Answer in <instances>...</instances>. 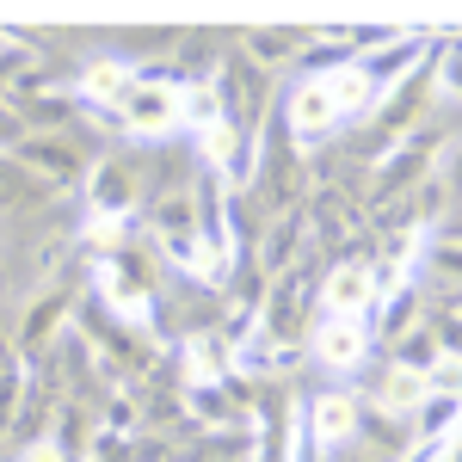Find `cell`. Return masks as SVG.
Listing matches in <instances>:
<instances>
[{
	"label": "cell",
	"instance_id": "1",
	"mask_svg": "<svg viewBox=\"0 0 462 462\" xmlns=\"http://www.w3.org/2000/svg\"><path fill=\"white\" fill-rule=\"evenodd\" d=\"M111 117H117V130L136 136V143H167L179 130V80L173 74H136Z\"/></svg>",
	"mask_w": 462,
	"mask_h": 462
},
{
	"label": "cell",
	"instance_id": "2",
	"mask_svg": "<svg viewBox=\"0 0 462 462\" xmlns=\"http://www.w3.org/2000/svg\"><path fill=\"white\" fill-rule=\"evenodd\" d=\"M143 185H148V173L136 167V161H124V154L93 161V173H87V222L130 216L136 204H143Z\"/></svg>",
	"mask_w": 462,
	"mask_h": 462
},
{
	"label": "cell",
	"instance_id": "3",
	"mask_svg": "<svg viewBox=\"0 0 462 462\" xmlns=\"http://www.w3.org/2000/svg\"><path fill=\"white\" fill-rule=\"evenodd\" d=\"M302 431H309V444H315L320 457H333V450H346L357 431H364V401L352 389H320L302 407Z\"/></svg>",
	"mask_w": 462,
	"mask_h": 462
},
{
	"label": "cell",
	"instance_id": "4",
	"mask_svg": "<svg viewBox=\"0 0 462 462\" xmlns=\"http://www.w3.org/2000/svg\"><path fill=\"white\" fill-rule=\"evenodd\" d=\"M376 352V333H370V320H320L309 327V357H315L320 370H333V376H352L364 370Z\"/></svg>",
	"mask_w": 462,
	"mask_h": 462
},
{
	"label": "cell",
	"instance_id": "5",
	"mask_svg": "<svg viewBox=\"0 0 462 462\" xmlns=\"http://www.w3.org/2000/svg\"><path fill=\"white\" fill-rule=\"evenodd\" d=\"M376 278H370V265L364 259H346V265H333L327 272V284H315V309L320 320H370L376 315Z\"/></svg>",
	"mask_w": 462,
	"mask_h": 462
},
{
	"label": "cell",
	"instance_id": "6",
	"mask_svg": "<svg viewBox=\"0 0 462 462\" xmlns=\"http://www.w3.org/2000/svg\"><path fill=\"white\" fill-rule=\"evenodd\" d=\"M333 130H339V111H333V99H327V87H320L315 74H302V80L284 93V136L296 148H320Z\"/></svg>",
	"mask_w": 462,
	"mask_h": 462
},
{
	"label": "cell",
	"instance_id": "7",
	"mask_svg": "<svg viewBox=\"0 0 462 462\" xmlns=\"http://www.w3.org/2000/svg\"><path fill=\"white\" fill-rule=\"evenodd\" d=\"M320 87H327V99H333V111H339V124H352V117H370V111L383 106V93H376V80L364 74V62H339V69L315 74Z\"/></svg>",
	"mask_w": 462,
	"mask_h": 462
},
{
	"label": "cell",
	"instance_id": "8",
	"mask_svg": "<svg viewBox=\"0 0 462 462\" xmlns=\"http://www.w3.org/2000/svg\"><path fill=\"white\" fill-rule=\"evenodd\" d=\"M130 80H136V62L130 56H93L87 69H80V106L87 111H117V99L130 93Z\"/></svg>",
	"mask_w": 462,
	"mask_h": 462
},
{
	"label": "cell",
	"instance_id": "9",
	"mask_svg": "<svg viewBox=\"0 0 462 462\" xmlns=\"http://www.w3.org/2000/svg\"><path fill=\"white\" fill-rule=\"evenodd\" d=\"M426 394H431L426 370H413V364H389V370L376 376V413H389V420H413V413L426 407Z\"/></svg>",
	"mask_w": 462,
	"mask_h": 462
},
{
	"label": "cell",
	"instance_id": "10",
	"mask_svg": "<svg viewBox=\"0 0 462 462\" xmlns=\"http://www.w3.org/2000/svg\"><path fill=\"white\" fill-rule=\"evenodd\" d=\"M69 309H74V284H56V290H43L32 309L19 315V346L25 352H43L62 327H69Z\"/></svg>",
	"mask_w": 462,
	"mask_h": 462
},
{
	"label": "cell",
	"instance_id": "11",
	"mask_svg": "<svg viewBox=\"0 0 462 462\" xmlns=\"http://www.w3.org/2000/svg\"><path fill=\"white\" fill-rule=\"evenodd\" d=\"M210 124H228V117H222L216 80L210 74H185V80H179V130L198 136V130H210Z\"/></svg>",
	"mask_w": 462,
	"mask_h": 462
},
{
	"label": "cell",
	"instance_id": "12",
	"mask_svg": "<svg viewBox=\"0 0 462 462\" xmlns=\"http://www.w3.org/2000/svg\"><path fill=\"white\" fill-rule=\"evenodd\" d=\"M302 43H309V32H296V25H265V32H241V56L265 74L272 62H296Z\"/></svg>",
	"mask_w": 462,
	"mask_h": 462
},
{
	"label": "cell",
	"instance_id": "13",
	"mask_svg": "<svg viewBox=\"0 0 462 462\" xmlns=\"http://www.w3.org/2000/svg\"><path fill=\"white\" fill-rule=\"evenodd\" d=\"M235 148H241V130H235V124H210V130H198V136H191V154H198V161L210 167V179L228 173Z\"/></svg>",
	"mask_w": 462,
	"mask_h": 462
},
{
	"label": "cell",
	"instance_id": "14",
	"mask_svg": "<svg viewBox=\"0 0 462 462\" xmlns=\"http://www.w3.org/2000/svg\"><path fill=\"white\" fill-rule=\"evenodd\" d=\"M43 198V185H37L13 154H0V210H25V204H37Z\"/></svg>",
	"mask_w": 462,
	"mask_h": 462
},
{
	"label": "cell",
	"instance_id": "15",
	"mask_svg": "<svg viewBox=\"0 0 462 462\" xmlns=\"http://www.w3.org/2000/svg\"><path fill=\"white\" fill-rule=\"evenodd\" d=\"M19 462H69V457H62V450L50 444V431H43V438H32V444H25V457H19Z\"/></svg>",
	"mask_w": 462,
	"mask_h": 462
}]
</instances>
